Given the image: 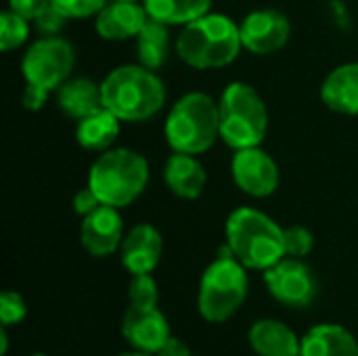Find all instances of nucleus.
<instances>
[{
	"label": "nucleus",
	"instance_id": "nucleus-1",
	"mask_svg": "<svg viewBox=\"0 0 358 356\" xmlns=\"http://www.w3.org/2000/svg\"><path fill=\"white\" fill-rule=\"evenodd\" d=\"M101 94L103 107L122 122H147L166 105L162 78L141 63L113 67L101 82Z\"/></svg>",
	"mask_w": 358,
	"mask_h": 356
},
{
	"label": "nucleus",
	"instance_id": "nucleus-2",
	"mask_svg": "<svg viewBox=\"0 0 358 356\" xmlns=\"http://www.w3.org/2000/svg\"><path fill=\"white\" fill-rule=\"evenodd\" d=\"M178 59L193 69H220L231 65L241 48L239 25L224 13H206L182 25L174 42Z\"/></svg>",
	"mask_w": 358,
	"mask_h": 356
},
{
	"label": "nucleus",
	"instance_id": "nucleus-3",
	"mask_svg": "<svg viewBox=\"0 0 358 356\" xmlns=\"http://www.w3.org/2000/svg\"><path fill=\"white\" fill-rule=\"evenodd\" d=\"M227 243L233 256L252 271H266L285 258V229L266 212L250 206L233 210L224 227Z\"/></svg>",
	"mask_w": 358,
	"mask_h": 356
},
{
	"label": "nucleus",
	"instance_id": "nucleus-4",
	"mask_svg": "<svg viewBox=\"0 0 358 356\" xmlns=\"http://www.w3.org/2000/svg\"><path fill=\"white\" fill-rule=\"evenodd\" d=\"M103 206L128 208L149 185V162L134 149L111 147L103 151L88 170L86 183Z\"/></svg>",
	"mask_w": 358,
	"mask_h": 356
},
{
	"label": "nucleus",
	"instance_id": "nucleus-5",
	"mask_svg": "<svg viewBox=\"0 0 358 356\" xmlns=\"http://www.w3.org/2000/svg\"><path fill=\"white\" fill-rule=\"evenodd\" d=\"M166 143L172 151L201 155L220 138L218 101L208 92H187L170 109L164 124Z\"/></svg>",
	"mask_w": 358,
	"mask_h": 356
},
{
	"label": "nucleus",
	"instance_id": "nucleus-6",
	"mask_svg": "<svg viewBox=\"0 0 358 356\" xmlns=\"http://www.w3.org/2000/svg\"><path fill=\"white\" fill-rule=\"evenodd\" d=\"M220 138L233 149L260 147L268 132V109L260 92L248 82H231L220 99Z\"/></svg>",
	"mask_w": 358,
	"mask_h": 356
},
{
	"label": "nucleus",
	"instance_id": "nucleus-7",
	"mask_svg": "<svg viewBox=\"0 0 358 356\" xmlns=\"http://www.w3.org/2000/svg\"><path fill=\"white\" fill-rule=\"evenodd\" d=\"M248 269L235 256H216L201 275L197 311L208 323H224L248 298Z\"/></svg>",
	"mask_w": 358,
	"mask_h": 356
},
{
	"label": "nucleus",
	"instance_id": "nucleus-8",
	"mask_svg": "<svg viewBox=\"0 0 358 356\" xmlns=\"http://www.w3.org/2000/svg\"><path fill=\"white\" fill-rule=\"evenodd\" d=\"M76 65V50L71 42L59 36H42L34 40L21 59V73L27 86L44 92L59 90Z\"/></svg>",
	"mask_w": 358,
	"mask_h": 356
},
{
	"label": "nucleus",
	"instance_id": "nucleus-9",
	"mask_svg": "<svg viewBox=\"0 0 358 356\" xmlns=\"http://www.w3.org/2000/svg\"><path fill=\"white\" fill-rule=\"evenodd\" d=\"M264 283L271 296L289 308H306L319 294L317 275L304 262V258H281L277 264L264 271Z\"/></svg>",
	"mask_w": 358,
	"mask_h": 356
},
{
	"label": "nucleus",
	"instance_id": "nucleus-10",
	"mask_svg": "<svg viewBox=\"0 0 358 356\" xmlns=\"http://www.w3.org/2000/svg\"><path fill=\"white\" fill-rule=\"evenodd\" d=\"M231 174L239 191L254 199L271 197L281 180L277 162L260 147L235 151L231 162Z\"/></svg>",
	"mask_w": 358,
	"mask_h": 356
},
{
	"label": "nucleus",
	"instance_id": "nucleus-11",
	"mask_svg": "<svg viewBox=\"0 0 358 356\" xmlns=\"http://www.w3.org/2000/svg\"><path fill=\"white\" fill-rule=\"evenodd\" d=\"M239 31L245 50L258 57H266L279 52L289 42L292 23L287 15L277 8H258L243 17Z\"/></svg>",
	"mask_w": 358,
	"mask_h": 356
},
{
	"label": "nucleus",
	"instance_id": "nucleus-12",
	"mask_svg": "<svg viewBox=\"0 0 358 356\" xmlns=\"http://www.w3.org/2000/svg\"><path fill=\"white\" fill-rule=\"evenodd\" d=\"M122 336L134 350L149 355H157L172 338L170 323L159 311V306L132 304H128V311L122 319Z\"/></svg>",
	"mask_w": 358,
	"mask_h": 356
},
{
	"label": "nucleus",
	"instance_id": "nucleus-13",
	"mask_svg": "<svg viewBox=\"0 0 358 356\" xmlns=\"http://www.w3.org/2000/svg\"><path fill=\"white\" fill-rule=\"evenodd\" d=\"M124 220L117 208L101 206L92 214L82 218L80 243L94 258H107L122 248Z\"/></svg>",
	"mask_w": 358,
	"mask_h": 356
},
{
	"label": "nucleus",
	"instance_id": "nucleus-14",
	"mask_svg": "<svg viewBox=\"0 0 358 356\" xmlns=\"http://www.w3.org/2000/svg\"><path fill=\"white\" fill-rule=\"evenodd\" d=\"M162 252H164L162 233L149 222H138L124 235L120 258L130 275H145L157 269L162 260Z\"/></svg>",
	"mask_w": 358,
	"mask_h": 356
},
{
	"label": "nucleus",
	"instance_id": "nucleus-15",
	"mask_svg": "<svg viewBox=\"0 0 358 356\" xmlns=\"http://www.w3.org/2000/svg\"><path fill=\"white\" fill-rule=\"evenodd\" d=\"M147 21L149 13L143 2L111 0L94 17V29L107 42H124L136 38Z\"/></svg>",
	"mask_w": 358,
	"mask_h": 356
},
{
	"label": "nucleus",
	"instance_id": "nucleus-16",
	"mask_svg": "<svg viewBox=\"0 0 358 356\" xmlns=\"http://www.w3.org/2000/svg\"><path fill=\"white\" fill-rule=\"evenodd\" d=\"M164 183L180 199H197L206 191L208 174L197 155L174 151L164 164Z\"/></svg>",
	"mask_w": 358,
	"mask_h": 356
},
{
	"label": "nucleus",
	"instance_id": "nucleus-17",
	"mask_svg": "<svg viewBox=\"0 0 358 356\" xmlns=\"http://www.w3.org/2000/svg\"><path fill=\"white\" fill-rule=\"evenodd\" d=\"M250 346L258 356H300L302 340L296 332L277 319H260L250 327Z\"/></svg>",
	"mask_w": 358,
	"mask_h": 356
},
{
	"label": "nucleus",
	"instance_id": "nucleus-18",
	"mask_svg": "<svg viewBox=\"0 0 358 356\" xmlns=\"http://www.w3.org/2000/svg\"><path fill=\"white\" fill-rule=\"evenodd\" d=\"M321 99L336 113L358 115V61L342 63L327 73Z\"/></svg>",
	"mask_w": 358,
	"mask_h": 356
},
{
	"label": "nucleus",
	"instance_id": "nucleus-19",
	"mask_svg": "<svg viewBox=\"0 0 358 356\" xmlns=\"http://www.w3.org/2000/svg\"><path fill=\"white\" fill-rule=\"evenodd\" d=\"M300 356H358V342L344 325L321 323L302 338Z\"/></svg>",
	"mask_w": 358,
	"mask_h": 356
},
{
	"label": "nucleus",
	"instance_id": "nucleus-20",
	"mask_svg": "<svg viewBox=\"0 0 358 356\" xmlns=\"http://www.w3.org/2000/svg\"><path fill=\"white\" fill-rule=\"evenodd\" d=\"M122 130V120L113 115L109 109L101 107L86 118L78 120L76 126V143L86 151L103 153L113 147Z\"/></svg>",
	"mask_w": 358,
	"mask_h": 356
},
{
	"label": "nucleus",
	"instance_id": "nucleus-21",
	"mask_svg": "<svg viewBox=\"0 0 358 356\" xmlns=\"http://www.w3.org/2000/svg\"><path fill=\"white\" fill-rule=\"evenodd\" d=\"M57 105L67 118L82 120L103 107L101 84L90 78H71L63 86H59Z\"/></svg>",
	"mask_w": 358,
	"mask_h": 356
},
{
	"label": "nucleus",
	"instance_id": "nucleus-22",
	"mask_svg": "<svg viewBox=\"0 0 358 356\" xmlns=\"http://www.w3.org/2000/svg\"><path fill=\"white\" fill-rule=\"evenodd\" d=\"M136 52L141 65L153 71L164 67L170 57V25L149 17V21L136 36Z\"/></svg>",
	"mask_w": 358,
	"mask_h": 356
},
{
	"label": "nucleus",
	"instance_id": "nucleus-23",
	"mask_svg": "<svg viewBox=\"0 0 358 356\" xmlns=\"http://www.w3.org/2000/svg\"><path fill=\"white\" fill-rule=\"evenodd\" d=\"M151 19L166 25H187L210 13L212 0H141Z\"/></svg>",
	"mask_w": 358,
	"mask_h": 356
},
{
	"label": "nucleus",
	"instance_id": "nucleus-24",
	"mask_svg": "<svg viewBox=\"0 0 358 356\" xmlns=\"http://www.w3.org/2000/svg\"><path fill=\"white\" fill-rule=\"evenodd\" d=\"M29 38V19L6 8L0 13V50L10 52L23 46Z\"/></svg>",
	"mask_w": 358,
	"mask_h": 356
},
{
	"label": "nucleus",
	"instance_id": "nucleus-25",
	"mask_svg": "<svg viewBox=\"0 0 358 356\" xmlns=\"http://www.w3.org/2000/svg\"><path fill=\"white\" fill-rule=\"evenodd\" d=\"M128 302L132 306H157L159 302V290L151 273L145 275H132L128 283Z\"/></svg>",
	"mask_w": 358,
	"mask_h": 356
},
{
	"label": "nucleus",
	"instance_id": "nucleus-26",
	"mask_svg": "<svg viewBox=\"0 0 358 356\" xmlns=\"http://www.w3.org/2000/svg\"><path fill=\"white\" fill-rule=\"evenodd\" d=\"M315 248V235L302 227V225H292L285 229V254L292 258H306Z\"/></svg>",
	"mask_w": 358,
	"mask_h": 356
},
{
	"label": "nucleus",
	"instance_id": "nucleus-27",
	"mask_svg": "<svg viewBox=\"0 0 358 356\" xmlns=\"http://www.w3.org/2000/svg\"><path fill=\"white\" fill-rule=\"evenodd\" d=\"M109 0H50V4L67 19L96 17Z\"/></svg>",
	"mask_w": 358,
	"mask_h": 356
},
{
	"label": "nucleus",
	"instance_id": "nucleus-28",
	"mask_svg": "<svg viewBox=\"0 0 358 356\" xmlns=\"http://www.w3.org/2000/svg\"><path fill=\"white\" fill-rule=\"evenodd\" d=\"M27 317V304L19 292L6 290L0 294V321L4 327L17 325Z\"/></svg>",
	"mask_w": 358,
	"mask_h": 356
},
{
	"label": "nucleus",
	"instance_id": "nucleus-29",
	"mask_svg": "<svg viewBox=\"0 0 358 356\" xmlns=\"http://www.w3.org/2000/svg\"><path fill=\"white\" fill-rule=\"evenodd\" d=\"M34 21H36V27H38V31H40L42 36H59V31L63 29L67 17H63V15L50 4V6H48L46 10H42Z\"/></svg>",
	"mask_w": 358,
	"mask_h": 356
},
{
	"label": "nucleus",
	"instance_id": "nucleus-30",
	"mask_svg": "<svg viewBox=\"0 0 358 356\" xmlns=\"http://www.w3.org/2000/svg\"><path fill=\"white\" fill-rule=\"evenodd\" d=\"M103 204H101V199L96 197V193L86 185L84 189H80L76 195H73V212L78 214V216H88V214H92L96 208H101Z\"/></svg>",
	"mask_w": 358,
	"mask_h": 356
},
{
	"label": "nucleus",
	"instance_id": "nucleus-31",
	"mask_svg": "<svg viewBox=\"0 0 358 356\" xmlns=\"http://www.w3.org/2000/svg\"><path fill=\"white\" fill-rule=\"evenodd\" d=\"M48 6H50V0H8V8L29 21H34Z\"/></svg>",
	"mask_w": 358,
	"mask_h": 356
},
{
	"label": "nucleus",
	"instance_id": "nucleus-32",
	"mask_svg": "<svg viewBox=\"0 0 358 356\" xmlns=\"http://www.w3.org/2000/svg\"><path fill=\"white\" fill-rule=\"evenodd\" d=\"M48 99V92L40 90V88H34V86H27L25 84V90H23V97H21V103L27 111H40L44 107Z\"/></svg>",
	"mask_w": 358,
	"mask_h": 356
},
{
	"label": "nucleus",
	"instance_id": "nucleus-33",
	"mask_svg": "<svg viewBox=\"0 0 358 356\" xmlns=\"http://www.w3.org/2000/svg\"><path fill=\"white\" fill-rule=\"evenodd\" d=\"M155 356H193V353L189 350V346H187L182 340L170 338V340L164 344V348H162Z\"/></svg>",
	"mask_w": 358,
	"mask_h": 356
},
{
	"label": "nucleus",
	"instance_id": "nucleus-34",
	"mask_svg": "<svg viewBox=\"0 0 358 356\" xmlns=\"http://www.w3.org/2000/svg\"><path fill=\"white\" fill-rule=\"evenodd\" d=\"M6 353H8V332L2 325V329H0V356H6Z\"/></svg>",
	"mask_w": 358,
	"mask_h": 356
},
{
	"label": "nucleus",
	"instance_id": "nucleus-35",
	"mask_svg": "<svg viewBox=\"0 0 358 356\" xmlns=\"http://www.w3.org/2000/svg\"><path fill=\"white\" fill-rule=\"evenodd\" d=\"M115 356H155V355H149V353H141V350H130V353H120V355Z\"/></svg>",
	"mask_w": 358,
	"mask_h": 356
},
{
	"label": "nucleus",
	"instance_id": "nucleus-36",
	"mask_svg": "<svg viewBox=\"0 0 358 356\" xmlns=\"http://www.w3.org/2000/svg\"><path fill=\"white\" fill-rule=\"evenodd\" d=\"M29 356H48V355H44V353H36V355H29Z\"/></svg>",
	"mask_w": 358,
	"mask_h": 356
},
{
	"label": "nucleus",
	"instance_id": "nucleus-37",
	"mask_svg": "<svg viewBox=\"0 0 358 356\" xmlns=\"http://www.w3.org/2000/svg\"><path fill=\"white\" fill-rule=\"evenodd\" d=\"M130 2H138V0H130Z\"/></svg>",
	"mask_w": 358,
	"mask_h": 356
}]
</instances>
